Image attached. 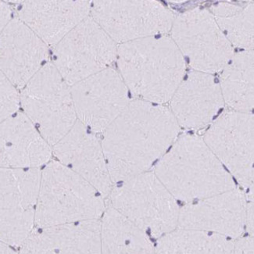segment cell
I'll return each mask as SVG.
<instances>
[{
	"instance_id": "6da1fadb",
	"label": "cell",
	"mask_w": 254,
	"mask_h": 254,
	"mask_svg": "<svg viewBox=\"0 0 254 254\" xmlns=\"http://www.w3.org/2000/svg\"><path fill=\"white\" fill-rule=\"evenodd\" d=\"M180 126L162 104L135 100L103 132L114 184L147 172L179 138Z\"/></svg>"
},
{
	"instance_id": "7a4b0ae2",
	"label": "cell",
	"mask_w": 254,
	"mask_h": 254,
	"mask_svg": "<svg viewBox=\"0 0 254 254\" xmlns=\"http://www.w3.org/2000/svg\"><path fill=\"white\" fill-rule=\"evenodd\" d=\"M118 69L138 100L167 103L184 80V58L173 39L151 36L118 46Z\"/></svg>"
},
{
	"instance_id": "3957f363",
	"label": "cell",
	"mask_w": 254,
	"mask_h": 254,
	"mask_svg": "<svg viewBox=\"0 0 254 254\" xmlns=\"http://www.w3.org/2000/svg\"><path fill=\"white\" fill-rule=\"evenodd\" d=\"M154 173L175 199L186 203L236 188L231 174L195 134L179 136L156 164Z\"/></svg>"
},
{
	"instance_id": "277c9868",
	"label": "cell",
	"mask_w": 254,
	"mask_h": 254,
	"mask_svg": "<svg viewBox=\"0 0 254 254\" xmlns=\"http://www.w3.org/2000/svg\"><path fill=\"white\" fill-rule=\"evenodd\" d=\"M106 197L80 175L53 160L42 171L36 227L97 221L107 210Z\"/></svg>"
},
{
	"instance_id": "5b68a950",
	"label": "cell",
	"mask_w": 254,
	"mask_h": 254,
	"mask_svg": "<svg viewBox=\"0 0 254 254\" xmlns=\"http://www.w3.org/2000/svg\"><path fill=\"white\" fill-rule=\"evenodd\" d=\"M110 206L153 237H162L179 226L177 199L154 172H145L116 183Z\"/></svg>"
},
{
	"instance_id": "8992f818",
	"label": "cell",
	"mask_w": 254,
	"mask_h": 254,
	"mask_svg": "<svg viewBox=\"0 0 254 254\" xmlns=\"http://www.w3.org/2000/svg\"><path fill=\"white\" fill-rule=\"evenodd\" d=\"M20 104L52 146L78 121L70 86L52 63L44 64L23 88Z\"/></svg>"
},
{
	"instance_id": "52a82bcc",
	"label": "cell",
	"mask_w": 254,
	"mask_h": 254,
	"mask_svg": "<svg viewBox=\"0 0 254 254\" xmlns=\"http://www.w3.org/2000/svg\"><path fill=\"white\" fill-rule=\"evenodd\" d=\"M118 46L91 16L54 46L53 64L70 86L111 67Z\"/></svg>"
},
{
	"instance_id": "ba28073f",
	"label": "cell",
	"mask_w": 254,
	"mask_h": 254,
	"mask_svg": "<svg viewBox=\"0 0 254 254\" xmlns=\"http://www.w3.org/2000/svg\"><path fill=\"white\" fill-rule=\"evenodd\" d=\"M172 35L181 53L196 71H221L234 56L232 43L208 9L195 8L175 17Z\"/></svg>"
},
{
	"instance_id": "9c48e42d",
	"label": "cell",
	"mask_w": 254,
	"mask_h": 254,
	"mask_svg": "<svg viewBox=\"0 0 254 254\" xmlns=\"http://www.w3.org/2000/svg\"><path fill=\"white\" fill-rule=\"evenodd\" d=\"M91 17L115 43H127L167 33L175 17L157 1H96Z\"/></svg>"
},
{
	"instance_id": "30bf717a",
	"label": "cell",
	"mask_w": 254,
	"mask_h": 254,
	"mask_svg": "<svg viewBox=\"0 0 254 254\" xmlns=\"http://www.w3.org/2000/svg\"><path fill=\"white\" fill-rule=\"evenodd\" d=\"M42 171L1 168V241L22 246L36 226Z\"/></svg>"
},
{
	"instance_id": "8fae6325",
	"label": "cell",
	"mask_w": 254,
	"mask_h": 254,
	"mask_svg": "<svg viewBox=\"0 0 254 254\" xmlns=\"http://www.w3.org/2000/svg\"><path fill=\"white\" fill-rule=\"evenodd\" d=\"M203 140L232 176L246 188L254 184V115L227 111Z\"/></svg>"
},
{
	"instance_id": "7c38bea8",
	"label": "cell",
	"mask_w": 254,
	"mask_h": 254,
	"mask_svg": "<svg viewBox=\"0 0 254 254\" xmlns=\"http://www.w3.org/2000/svg\"><path fill=\"white\" fill-rule=\"evenodd\" d=\"M77 120L103 133L128 105V89L122 76L109 67L70 86Z\"/></svg>"
},
{
	"instance_id": "4fadbf2b",
	"label": "cell",
	"mask_w": 254,
	"mask_h": 254,
	"mask_svg": "<svg viewBox=\"0 0 254 254\" xmlns=\"http://www.w3.org/2000/svg\"><path fill=\"white\" fill-rule=\"evenodd\" d=\"M247 195L237 188L187 203L180 209L179 226L238 239L247 227Z\"/></svg>"
},
{
	"instance_id": "5bb4252c",
	"label": "cell",
	"mask_w": 254,
	"mask_h": 254,
	"mask_svg": "<svg viewBox=\"0 0 254 254\" xmlns=\"http://www.w3.org/2000/svg\"><path fill=\"white\" fill-rule=\"evenodd\" d=\"M77 121L53 152L57 160L94 186L106 198L113 189L102 140Z\"/></svg>"
},
{
	"instance_id": "9a60e30c",
	"label": "cell",
	"mask_w": 254,
	"mask_h": 254,
	"mask_svg": "<svg viewBox=\"0 0 254 254\" xmlns=\"http://www.w3.org/2000/svg\"><path fill=\"white\" fill-rule=\"evenodd\" d=\"M0 50L1 73L22 89L48 57V46L19 18L13 19L1 31Z\"/></svg>"
},
{
	"instance_id": "2e32d148",
	"label": "cell",
	"mask_w": 254,
	"mask_h": 254,
	"mask_svg": "<svg viewBox=\"0 0 254 254\" xmlns=\"http://www.w3.org/2000/svg\"><path fill=\"white\" fill-rule=\"evenodd\" d=\"M171 101L175 120L187 129L208 126L225 103L221 85L212 74L196 70L183 80Z\"/></svg>"
},
{
	"instance_id": "e0dca14e",
	"label": "cell",
	"mask_w": 254,
	"mask_h": 254,
	"mask_svg": "<svg viewBox=\"0 0 254 254\" xmlns=\"http://www.w3.org/2000/svg\"><path fill=\"white\" fill-rule=\"evenodd\" d=\"M90 1H26L18 7L19 19L47 46L58 45L90 16Z\"/></svg>"
},
{
	"instance_id": "ac0fdd59",
	"label": "cell",
	"mask_w": 254,
	"mask_h": 254,
	"mask_svg": "<svg viewBox=\"0 0 254 254\" xmlns=\"http://www.w3.org/2000/svg\"><path fill=\"white\" fill-rule=\"evenodd\" d=\"M51 145L24 113L1 122V166L39 168L50 162Z\"/></svg>"
},
{
	"instance_id": "d6986e66",
	"label": "cell",
	"mask_w": 254,
	"mask_h": 254,
	"mask_svg": "<svg viewBox=\"0 0 254 254\" xmlns=\"http://www.w3.org/2000/svg\"><path fill=\"white\" fill-rule=\"evenodd\" d=\"M19 254H102L100 221L38 228Z\"/></svg>"
},
{
	"instance_id": "ffe728a7",
	"label": "cell",
	"mask_w": 254,
	"mask_h": 254,
	"mask_svg": "<svg viewBox=\"0 0 254 254\" xmlns=\"http://www.w3.org/2000/svg\"><path fill=\"white\" fill-rule=\"evenodd\" d=\"M102 254H156L149 235L109 205L100 221Z\"/></svg>"
},
{
	"instance_id": "44dd1931",
	"label": "cell",
	"mask_w": 254,
	"mask_h": 254,
	"mask_svg": "<svg viewBox=\"0 0 254 254\" xmlns=\"http://www.w3.org/2000/svg\"><path fill=\"white\" fill-rule=\"evenodd\" d=\"M220 85L232 111L254 115V50L233 56L222 70Z\"/></svg>"
},
{
	"instance_id": "7402d4cb",
	"label": "cell",
	"mask_w": 254,
	"mask_h": 254,
	"mask_svg": "<svg viewBox=\"0 0 254 254\" xmlns=\"http://www.w3.org/2000/svg\"><path fill=\"white\" fill-rule=\"evenodd\" d=\"M235 243L221 235L177 228L159 239L156 254H234Z\"/></svg>"
},
{
	"instance_id": "603a6c76",
	"label": "cell",
	"mask_w": 254,
	"mask_h": 254,
	"mask_svg": "<svg viewBox=\"0 0 254 254\" xmlns=\"http://www.w3.org/2000/svg\"><path fill=\"white\" fill-rule=\"evenodd\" d=\"M210 12L232 46L254 50V2L244 5L219 2Z\"/></svg>"
},
{
	"instance_id": "cb8c5ba5",
	"label": "cell",
	"mask_w": 254,
	"mask_h": 254,
	"mask_svg": "<svg viewBox=\"0 0 254 254\" xmlns=\"http://www.w3.org/2000/svg\"><path fill=\"white\" fill-rule=\"evenodd\" d=\"M20 104L17 87L1 73V122L16 115Z\"/></svg>"
},
{
	"instance_id": "d4e9b609",
	"label": "cell",
	"mask_w": 254,
	"mask_h": 254,
	"mask_svg": "<svg viewBox=\"0 0 254 254\" xmlns=\"http://www.w3.org/2000/svg\"><path fill=\"white\" fill-rule=\"evenodd\" d=\"M234 254H254V237L240 238L235 243Z\"/></svg>"
},
{
	"instance_id": "484cf974",
	"label": "cell",
	"mask_w": 254,
	"mask_h": 254,
	"mask_svg": "<svg viewBox=\"0 0 254 254\" xmlns=\"http://www.w3.org/2000/svg\"><path fill=\"white\" fill-rule=\"evenodd\" d=\"M0 10H1V31L13 19H11V8L5 2H0Z\"/></svg>"
},
{
	"instance_id": "4316f807",
	"label": "cell",
	"mask_w": 254,
	"mask_h": 254,
	"mask_svg": "<svg viewBox=\"0 0 254 254\" xmlns=\"http://www.w3.org/2000/svg\"><path fill=\"white\" fill-rule=\"evenodd\" d=\"M250 236L254 237V203H250L247 209V227Z\"/></svg>"
},
{
	"instance_id": "83f0119b",
	"label": "cell",
	"mask_w": 254,
	"mask_h": 254,
	"mask_svg": "<svg viewBox=\"0 0 254 254\" xmlns=\"http://www.w3.org/2000/svg\"><path fill=\"white\" fill-rule=\"evenodd\" d=\"M1 254H19L13 250V247L6 243H1Z\"/></svg>"
},
{
	"instance_id": "f1b7e54d",
	"label": "cell",
	"mask_w": 254,
	"mask_h": 254,
	"mask_svg": "<svg viewBox=\"0 0 254 254\" xmlns=\"http://www.w3.org/2000/svg\"><path fill=\"white\" fill-rule=\"evenodd\" d=\"M247 198L251 201V203H254V184L248 188L247 191Z\"/></svg>"
}]
</instances>
